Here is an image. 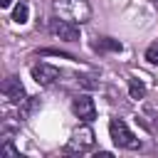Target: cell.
I'll list each match as a JSON object with an SVG mask.
<instances>
[{
	"mask_svg": "<svg viewBox=\"0 0 158 158\" xmlns=\"http://www.w3.org/2000/svg\"><path fill=\"white\" fill-rule=\"evenodd\" d=\"M52 7L62 20H69L74 25H81L91 17V7L86 0H54Z\"/></svg>",
	"mask_w": 158,
	"mask_h": 158,
	"instance_id": "obj_1",
	"label": "cell"
},
{
	"mask_svg": "<svg viewBox=\"0 0 158 158\" xmlns=\"http://www.w3.org/2000/svg\"><path fill=\"white\" fill-rule=\"evenodd\" d=\"M109 133H111V141L118 148H126V151H138L141 148V138H136V133L126 126L123 118H111L109 121Z\"/></svg>",
	"mask_w": 158,
	"mask_h": 158,
	"instance_id": "obj_2",
	"label": "cell"
},
{
	"mask_svg": "<svg viewBox=\"0 0 158 158\" xmlns=\"http://www.w3.org/2000/svg\"><path fill=\"white\" fill-rule=\"evenodd\" d=\"M94 143H96L94 131H91L89 126H81V128H77V131L72 133V138H69L67 148H69V151H77V153H84V151H91V148H94Z\"/></svg>",
	"mask_w": 158,
	"mask_h": 158,
	"instance_id": "obj_3",
	"label": "cell"
},
{
	"mask_svg": "<svg viewBox=\"0 0 158 158\" xmlns=\"http://www.w3.org/2000/svg\"><path fill=\"white\" fill-rule=\"evenodd\" d=\"M49 32L54 37H59L62 42H79V27L74 22H69V20H62V17L52 20L49 22Z\"/></svg>",
	"mask_w": 158,
	"mask_h": 158,
	"instance_id": "obj_4",
	"label": "cell"
},
{
	"mask_svg": "<svg viewBox=\"0 0 158 158\" xmlns=\"http://www.w3.org/2000/svg\"><path fill=\"white\" fill-rule=\"evenodd\" d=\"M72 111H74L81 121H86V123L96 118L94 99H91V96H86V94H79V96H74V99H72Z\"/></svg>",
	"mask_w": 158,
	"mask_h": 158,
	"instance_id": "obj_5",
	"label": "cell"
},
{
	"mask_svg": "<svg viewBox=\"0 0 158 158\" xmlns=\"http://www.w3.org/2000/svg\"><path fill=\"white\" fill-rule=\"evenodd\" d=\"M30 72H32V79H35L37 84H42V86H49V84H54V81L59 79V69L52 67V64H44V62L32 64Z\"/></svg>",
	"mask_w": 158,
	"mask_h": 158,
	"instance_id": "obj_6",
	"label": "cell"
},
{
	"mask_svg": "<svg viewBox=\"0 0 158 158\" xmlns=\"http://www.w3.org/2000/svg\"><path fill=\"white\" fill-rule=\"evenodd\" d=\"M2 96H5L7 101H12V104H25V99H27L25 86H22V81H20L17 77H7V79L2 81Z\"/></svg>",
	"mask_w": 158,
	"mask_h": 158,
	"instance_id": "obj_7",
	"label": "cell"
},
{
	"mask_svg": "<svg viewBox=\"0 0 158 158\" xmlns=\"http://www.w3.org/2000/svg\"><path fill=\"white\" fill-rule=\"evenodd\" d=\"M27 17H30V5H27V2H17L15 10H12V20H15L17 25H25Z\"/></svg>",
	"mask_w": 158,
	"mask_h": 158,
	"instance_id": "obj_8",
	"label": "cell"
},
{
	"mask_svg": "<svg viewBox=\"0 0 158 158\" xmlns=\"http://www.w3.org/2000/svg\"><path fill=\"white\" fill-rule=\"evenodd\" d=\"M128 94H131V99H143V94H146V86H143V81H138V79H131V81H128Z\"/></svg>",
	"mask_w": 158,
	"mask_h": 158,
	"instance_id": "obj_9",
	"label": "cell"
},
{
	"mask_svg": "<svg viewBox=\"0 0 158 158\" xmlns=\"http://www.w3.org/2000/svg\"><path fill=\"white\" fill-rule=\"evenodd\" d=\"M0 156H10V158H20V153L12 148V143H10V138H5L2 141V146H0Z\"/></svg>",
	"mask_w": 158,
	"mask_h": 158,
	"instance_id": "obj_10",
	"label": "cell"
},
{
	"mask_svg": "<svg viewBox=\"0 0 158 158\" xmlns=\"http://www.w3.org/2000/svg\"><path fill=\"white\" fill-rule=\"evenodd\" d=\"M96 49H114V52H121V42H114V40H101V42H96Z\"/></svg>",
	"mask_w": 158,
	"mask_h": 158,
	"instance_id": "obj_11",
	"label": "cell"
},
{
	"mask_svg": "<svg viewBox=\"0 0 158 158\" xmlns=\"http://www.w3.org/2000/svg\"><path fill=\"white\" fill-rule=\"evenodd\" d=\"M146 59H148L151 64H158V44H151V47L146 49Z\"/></svg>",
	"mask_w": 158,
	"mask_h": 158,
	"instance_id": "obj_12",
	"label": "cell"
},
{
	"mask_svg": "<svg viewBox=\"0 0 158 158\" xmlns=\"http://www.w3.org/2000/svg\"><path fill=\"white\" fill-rule=\"evenodd\" d=\"M12 5V0H0V7H10Z\"/></svg>",
	"mask_w": 158,
	"mask_h": 158,
	"instance_id": "obj_13",
	"label": "cell"
},
{
	"mask_svg": "<svg viewBox=\"0 0 158 158\" xmlns=\"http://www.w3.org/2000/svg\"><path fill=\"white\" fill-rule=\"evenodd\" d=\"M156 128H158V121H156Z\"/></svg>",
	"mask_w": 158,
	"mask_h": 158,
	"instance_id": "obj_14",
	"label": "cell"
}]
</instances>
